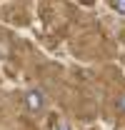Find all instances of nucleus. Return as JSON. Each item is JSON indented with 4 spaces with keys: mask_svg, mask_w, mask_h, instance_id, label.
Masks as SVG:
<instances>
[{
    "mask_svg": "<svg viewBox=\"0 0 125 130\" xmlns=\"http://www.w3.org/2000/svg\"><path fill=\"white\" fill-rule=\"evenodd\" d=\"M25 108L30 113H43L45 110V93H43V88H30L25 93Z\"/></svg>",
    "mask_w": 125,
    "mask_h": 130,
    "instance_id": "f257e3e1",
    "label": "nucleus"
},
{
    "mask_svg": "<svg viewBox=\"0 0 125 130\" xmlns=\"http://www.w3.org/2000/svg\"><path fill=\"white\" fill-rule=\"evenodd\" d=\"M113 8H115V13L125 15V0H113Z\"/></svg>",
    "mask_w": 125,
    "mask_h": 130,
    "instance_id": "f03ea898",
    "label": "nucleus"
},
{
    "mask_svg": "<svg viewBox=\"0 0 125 130\" xmlns=\"http://www.w3.org/2000/svg\"><path fill=\"white\" fill-rule=\"evenodd\" d=\"M118 110H120V113H125V93L118 98Z\"/></svg>",
    "mask_w": 125,
    "mask_h": 130,
    "instance_id": "7ed1b4c3",
    "label": "nucleus"
},
{
    "mask_svg": "<svg viewBox=\"0 0 125 130\" xmlns=\"http://www.w3.org/2000/svg\"><path fill=\"white\" fill-rule=\"evenodd\" d=\"M55 130H68V125H58V128H55Z\"/></svg>",
    "mask_w": 125,
    "mask_h": 130,
    "instance_id": "20e7f679",
    "label": "nucleus"
}]
</instances>
